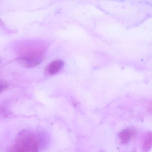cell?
Wrapping results in <instances>:
<instances>
[{"mask_svg": "<svg viewBox=\"0 0 152 152\" xmlns=\"http://www.w3.org/2000/svg\"><path fill=\"white\" fill-rule=\"evenodd\" d=\"M7 84L4 83H0V92L4 91L5 90L7 89Z\"/></svg>", "mask_w": 152, "mask_h": 152, "instance_id": "6", "label": "cell"}, {"mask_svg": "<svg viewBox=\"0 0 152 152\" xmlns=\"http://www.w3.org/2000/svg\"><path fill=\"white\" fill-rule=\"evenodd\" d=\"M133 135V131L129 128H126L121 131L118 136L121 143L123 144H126L129 141Z\"/></svg>", "mask_w": 152, "mask_h": 152, "instance_id": "4", "label": "cell"}, {"mask_svg": "<svg viewBox=\"0 0 152 152\" xmlns=\"http://www.w3.org/2000/svg\"><path fill=\"white\" fill-rule=\"evenodd\" d=\"M152 137L151 133H148L147 136L143 145V149L145 152H148L151 148V146H152Z\"/></svg>", "mask_w": 152, "mask_h": 152, "instance_id": "5", "label": "cell"}, {"mask_svg": "<svg viewBox=\"0 0 152 152\" xmlns=\"http://www.w3.org/2000/svg\"><path fill=\"white\" fill-rule=\"evenodd\" d=\"M17 152H39L38 140L35 134L30 130H23L16 139Z\"/></svg>", "mask_w": 152, "mask_h": 152, "instance_id": "1", "label": "cell"}, {"mask_svg": "<svg viewBox=\"0 0 152 152\" xmlns=\"http://www.w3.org/2000/svg\"><path fill=\"white\" fill-rule=\"evenodd\" d=\"M38 145L42 150H44L48 145L50 141L49 135L45 130L42 128L38 130Z\"/></svg>", "mask_w": 152, "mask_h": 152, "instance_id": "2", "label": "cell"}, {"mask_svg": "<svg viewBox=\"0 0 152 152\" xmlns=\"http://www.w3.org/2000/svg\"><path fill=\"white\" fill-rule=\"evenodd\" d=\"M64 65V63L61 60H57L51 62L47 67V72L50 75H55L59 72Z\"/></svg>", "mask_w": 152, "mask_h": 152, "instance_id": "3", "label": "cell"}, {"mask_svg": "<svg viewBox=\"0 0 152 152\" xmlns=\"http://www.w3.org/2000/svg\"></svg>", "mask_w": 152, "mask_h": 152, "instance_id": "7", "label": "cell"}]
</instances>
